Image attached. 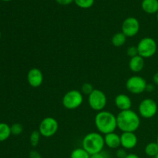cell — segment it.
Listing matches in <instances>:
<instances>
[{"mask_svg": "<svg viewBox=\"0 0 158 158\" xmlns=\"http://www.w3.org/2000/svg\"><path fill=\"white\" fill-rule=\"evenodd\" d=\"M41 134L39 131H33L30 134L29 137V142L32 147H36L39 144L41 138Z\"/></svg>", "mask_w": 158, "mask_h": 158, "instance_id": "21", "label": "cell"}, {"mask_svg": "<svg viewBox=\"0 0 158 158\" xmlns=\"http://www.w3.org/2000/svg\"><path fill=\"white\" fill-rule=\"evenodd\" d=\"M127 55L131 57V58L138 55V51H137V46H131L128 47L127 49Z\"/></svg>", "mask_w": 158, "mask_h": 158, "instance_id": "25", "label": "cell"}, {"mask_svg": "<svg viewBox=\"0 0 158 158\" xmlns=\"http://www.w3.org/2000/svg\"><path fill=\"white\" fill-rule=\"evenodd\" d=\"M12 135L11 127L6 123H0V142H2L9 138Z\"/></svg>", "mask_w": 158, "mask_h": 158, "instance_id": "18", "label": "cell"}, {"mask_svg": "<svg viewBox=\"0 0 158 158\" xmlns=\"http://www.w3.org/2000/svg\"><path fill=\"white\" fill-rule=\"evenodd\" d=\"M140 28V25L137 19H136L135 17H128L125 19L122 23L121 32L127 37L132 38L138 33Z\"/></svg>", "mask_w": 158, "mask_h": 158, "instance_id": "10", "label": "cell"}, {"mask_svg": "<svg viewBox=\"0 0 158 158\" xmlns=\"http://www.w3.org/2000/svg\"><path fill=\"white\" fill-rule=\"evenodd\" d=\"M137 48L140 56L148 59L155 55L157 50V44L151 37H144L139 41Z\"/></svg>", "mask_w": 158, "mask_h": 158, "instance_id": "4", "label": "cell"}, {"mask_svg": "<svg viewBox=\"0 0 158 158\" xmlns=\"http://www.w3.org/2000/svg\"><path fill=\"white\" fill-rule=\"evenodd\" d=\"M104 137L105 145L110 149H118L120 147V135L115 132L110 133L103 136Z\"/></svg>", "mask_w": 158, "mask_h": 158, "instance_id": "14", "label": "cell"}, {"mask_svg": "<svg viewBox=\"0 0 158 158\" xmlns=\"http://www.w3.org/2000/svg\"><path fill=\"white\" fill-rule=\"evenodd\" d=\"M114 103L120 111L131 110L132 106V100L131 97L124 94H118L114 99Z\"/></svg>", "mask_w": 158, "mask_h": 158, "instance_id": "13", "label": "cell"}, {"mask_svg": "<svg viewBox=\"0 0 158 158\" xmlns=\"http://www.w3.org/2000/svg\"><path fill=\"white\" fill-rule=\"evenodd\" d=\"M117 128L122 132H134L140 126V117L132 110L120 111L117 116Z\"/></svg>", "mask_w": 158, "mask_h": 158, "instance_id": "1", "label": "cell"}, {"mask_svg": "<svg viewBox=\"0 0 158 158\" xmlns=\"http://www.w3.org/2000/svg\"><path fill=\"white\" fill-rule=\"evenodd\" d=\"M158 106L154 100L150 98L144 99L138 106V112L140 117L144 119L153 118L157 114Z\"/></svg>", "mask_w": 158, "mask_h": 158, "instance_id": "8", "label": "cell"}, {"mask_svg": "<svg viewBox=\"0 0 158 158\" xmlns=\"http://www.w3.org/2000/svg\"><path fill=\"white\" fill-rule=\"evenodd\" d=\"M74 2L81 9H89L94 4V0H74Z\"/></svg>", "mask_w": 158, "mask_h": 158, "instance_id": "22", "label": "cell"}, {"mask_svg": "<svg viewBox=\"0 0 158 158\" xmlns=\"http://www.w3.org/2000/svg\"><path fill=\"white\" fill-rule=\"evenodd\" d=\"M154 158H158V154H157V155L155 156V157H154Z\"/></svg>", "mask_w": 158, "mask_h": 158, "instance_id": "35", "label": "cell"}, {"mask_svg": "<svg viewBox=\"0 0 158 158\" xmlns=\"http://www.w3.org/2000/svg\"><path fill=\"white\" fill-rule=\"evenodd\" d=\"M94 123L99 133L103 135L113 133L117 128V116L106 110L97 112L94 118Z\"/></svg>", "mask_w": 158, "mask_h": 158, "instance_id": "2", "label": "cell"}, {"mask_svg": "<svg viewBox=\"0 0 158 158\" xmlns=\"http://www.w3.org/2000/svg\"><path fill=\"white\" fill-rule=\"evenodd\" d=\"M144 153L148 157H154L158 154V144L157 142H151L145 146Z\"/></svg>", "mask_w": 158, "mask_h": 158, "instance_id": "19", "label": "cell"}, {"mask_svg": "<svg viewBox=\"0 0 158 158\" xmlns=\"http://www.w3.org/2000/svg\"><path fill=\"white\" fill-rule=\"evenodd\" d=\"M148 83L143 77L134 75L127 79L126 82V88L133 94H140L146 91Z\"/></svg>", "mask_w": 158, "mask_h": 158, "instance_id": "9", "label": "cell"}, {"mask_svg": "<svg viewBox=\"0 0 158 158\" xmlns=\"http://www.w3.org/2000/svg\"><path fill=\"white\" fill-rule=\"evenodd\" d=\"M157 143V144H158V135H157V141H156Z\"/></svg>", "mask_w": 158, "mask_h": 158, "instance_id": "34", "label": "cell"}, {"mask_svg": "<svg viewBox=\"0 0 158 158\" xmlns=\"http://www.w3.org/2000/svg\"><path fill=\"white\" fill-rule=\"evenodd\" d=\"M125 158H140V157L135 154H128Z\"/></svg>", "mask_w": 158, "mask_h": 158, "instance_id": "32", "label": "cell"}, {"mask_svg": "<svg viewBox=\"0 0 158 158\" xmlns=\"http://www.w3.org/2000/svg\"><path fill=\"white\" fill-rule=\"evenodd\" d=\"M157 124H158V121H157Z\"/></svg>", "mask_w": 158, "mask_h": 158, "instance_id": "38", "label": "cell"}, {"mask_svg": "<svg viewBox=\"0 0 158 158\" xmlns=\"http://www.w3.org/2000/svg\"><path fill=\"white\" fill-rule=\"evenodd\" d=\"M157 21H158V12L157 13Z\"/></svg>", "mask_w": 158, "mask_h": 158, "instance_id": "36", "label": "cell"}, {"mask_svg": "<svg viewBox=\"0 0 158 158\" xmlns=\"http://www.w3.org/2000/svg\"><path fill=\"white\" fill-rule=\"evenodd\" d=\"M11 127V134L14 136H19L23 133V127L21 123H13Z\"/></svg>", "mask_w": 158, "mask_h": 158, "instance_id": "23", "label": "cell"}, {"mask_svg": "<svg viewBox=\"0 0 158 158\" xmlns=\"http://www.w3.org/2000/svg\"><path fill=\"white\" fill-rule=\"evenodd\" d=\"M153 81H154V84L158 86V72L156 73L154 75V77H153Z\"/></svg>", "mask_w": 158, "mask_h": 158, "instance_id": "31", "label": "cell"}, {"mask_svg": "<svg viewBox=\"0 0 158 158\" xmlns=\"http://www.w3.org/2000/svg\"><path fill=\"white\" fill-rule=\"evenodd\" d=\"M128 66H129V69L133 73L140 72L143 70L144 67V59L142 58L139 55L132 57L130 60Z\"/></svg>", "mask_w": 158, "mask_h": 158, "instance_id": "15", "label": "cell"}, {"mask_svg": "<svg viewBox=\"0 0 158 158\" xmlns=\"http://www.w3.org/2000/svg\"><path fill=\"white\" fill-rule=\"evenodd\" d=\"M43 73L41 69L38 68H32L29 70L27 73V82L30 86L33 88H38L43 84Z\"/></svg>", "mask_w": 158, "mask_h": 158, "instance_id": "11", "label": "cell"}, {"mask_svg": "<svg viewBox=\"0 0 158 158\" xmlns=\"http://www.w3.org/2000/svg\"><path fill=\"white\" fill-rule=\"evenodd\" d=\"M107 103V98L104 92L98 89H94V91L88 96V104L94 110L100 112L103 110Z\"/></svg>", "mask_w": 158, "mask_h": 158, "instance_id": "6", "label": "cell"}, {"mask_svg": "<svg viewBox=\"0 0 158 158\" xmlns=\"http://www.w3.org/2000/svg\"><path fill=\"white\" fill-rule=\"evenodd\" d=\"M70 158H90V154L83 148H77L72 151Z\"/></svg>", "mask_w": 158, "mask_h": 158, "instance_id": "20", "label": "cell"}, {"mask_svg": "<svg viewBox=\"0 0 158 158\" xmlns=\"http://www.w3.org/2000/svg\"><path fill=\"white\" fill-rule=\"evenodd\" d=\"M104 146V137L99 132L89 133L84 136L82 140V148L90 155L102 152Z\"/></svg>", "mask_w": 158, "mask_h": 158, "instance_id": "3", "label": "cell"}, {"mask_svg": "<svg viewBox=\"0 0 158 158\" xmlns=\"http://www.w3.org/2000/svg\"><path fill=\"white\" fill-rule=\"evenodd\" d=\"M154 89V86L153 84H151V83H148V85H147V87H146V91H148V92L149 93H151L153 90Z\"/></svg>", "mask_w": 158, "mask_h": 158, "instance_id": "30", "label": "cell"}, {"mask_svg": "<svg viewBox=\"0 0 158 158\" xmlns=\"http://www.w3.org/2000/svg\"><path fill=\"white\" fill-rule=\"evenodd\" d=\"M94 88L93 86V85L89 83H85L82 85L81 87V93L84 95H88L89 96L91 93L94 91Z\"/></svg>", "mask_w": 158, "mask_h": 158, "instance_id": "24", "label": "cell"}, {"mask_svg": "<svg viewBox=\"0 0 158 158\" xmlns=\"http://www.w3.org/2000/svg\"><path fill=\"white\" fill-rule=\"evenodd\" d=\"M59 129V123L54 117H47L42 120L39 125V130L42 137H53Z\"/></svg>", "mask_w": 158, "mask_h": 158, "instance_id": "7", "label": "cell"}, {"mask_svg": "<svg viewBox=\"0 0 158 158\" xmlns=\"http://www.w3.org/2000/svg\"><path fill=\"white\" fill-rule=\"evenodd\" d=\"M127 154H128L124 148H118L116 152V157L117 158H125Z\"/></svg>", "mask_w": 158, "mask_h": 158, "instance_id": "26", "label": "cell"}, {"mask_svg": "<svg viewBox=\"0 0 158 158\" xmlns=\"http://www.w3.org/2000/svg\"><path fill=\"white\" fill-rule=\"evenodd\" d=\"M29 158H43L42 157L41 154L36 151H31L29 152Z\"/></svg>", "mask_w": 158, "mask_h": 158, "instance_id": "27", "label": "cell"}, {"mask_svg": "<svg viewBox=\"0 0 158 158\" xmlns=\"http://www.w3.org/2000/svg\"><path fill=\"white\" fill-rule=\"evenodd\" d=\"M127 38V37L122 32H117L112 36L111 43H112L113 46H115V47H120L126 43Z\"/></svg>", "mask_w": 158, "mask_h": 158, "instance_id": "17", "label": "cell"}, {"mask_svg": "<svg viewBox=\"0 0 158 158\" xmlns=\"http://www.w3.org/2000/svg\"><path fill=\"white\" fill-rule=\"evenodd\" d=\"M83 102V94L77 89H71L63 96L62 99L63 106L67 110H75L80 107Z\"/></svg>", "mask_w": 158, "mask_h": 158, "instance_id": "5", "label": "cell"}, {"mask_svg": "<svg viewBox=\"0 0 158 158\" xmlns=\"http://www.w3.org/2000/svg\"><path fill=\"white\" fill-rule=\"evenodd\" d=\"M138 143V138L134 132H123L120 135V145L125 150L134 149Z\"/></svg>", "mask_w": 158, "mask_h": 158, "instance_id": "12", "label": "cell"}, {"mask_svg": "<svg viewBox=\"0 0 158 158\" xmlns=\"http://www.w3.org/2000/svg\"><path fill=\"white\" fill-rule=\"evenodd\" d=\"M56 2L61 6H68V5H70L71 3L73 2L74 0H56Z\"/></svg>", "mask_w": 158, "mask_h": 158, "instance_id": "28", "label": "cell"}, {"mask_svg": "<svg viewBox=\"0 0 158 158\" xmlns=\"http://www.w3.org/2000/svg\"><path fill=\"white\" fill-rule=\"evenodd\" d=\"M141 8L146 13L155 14L158 12V0H143Z\"/></svg>", "mask_w": 158, "mask_h": 158, "instance_id": "16", "label": "cell"}, {"mask_svg": "<svg viewBox=\"0 0 158 158\" xmlns=\"http://www.w3.org/2000/svg\"><path fill=\"white\" fill-rule=\"evenodd\" d=\"M90 158H107V157H106V154L102 151L100 153L92 154V155H90Z\"/></svg>", "mask_w": 158, "mask_h": 158, "instance_id": "29", "label": "cell"}, {"mask_svg": "<svg viewBox=\"0 0 158 158\" xmlns=\"http://www.w3.org/2000/svg\"><path fill=\"white\" fill-rule=\"evenodd\" d=\"M1 37H2V33H1V32H0V39H1Z\"/></svg>", "mask_w": 158, "mask_h": 158, "instance_id": "37", "label": "cell"}, {"mask_svg": "<svg viewBox=\"0 0 158 158\" xmlns=\"http://www.w3.org/2000/svg\"><path fill=\"white\" fill-rule=\"evenodd\" d=\"M2 1H4V2H9V1H11V0H2Z\"/></svg>", "mask_w": 158, "mask_h": 158, "instance_id": "33", "label": "cell"}]
</instances>
